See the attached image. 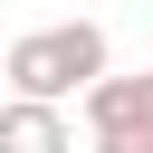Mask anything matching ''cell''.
Listing matches in <instances>:
<instances>
[{
  "label": "cell",
  "mask_w": 153,
  "mask_h": 153,
  "mask_svg": "<svg viewBox=\"0 0 153 153\" xmlns=\"http://www.w3.org/2000/svg\"><path fill=\"white\" fill-rule=\"evenodd\" d=\"M10 96H48V105H67V96H86V86H105L115 76V48H105V29L96 19H48V29H19L10 38Z\"/></svg>",
  "instance_id": "1"
},
{
  "label": "cell",
  "mask_w": 153,
  "mask_h": 153,
  "mask_svg": "<svg viewBox=\"0 0 153 153\" xmlns=\"http://www.w3.org/2000/svg\"><path fill=\"white\" fill-rule=\"evenodd\" d=\"M76 115H86V134H96V143H105V134H153V57H143L134 76L86 86V96H76Z\"/></svg>",
  "instance_id": "2"
},
{
  "label": "cell",
  "mask_w": 153,
  "mask_h": 153,
  "mask_svg": "<svg viewBox=\"0 0 153 153\" xmlns=\"http://www.w3.org/2000/svg\"><path fill=\"white\" fill-rule=\"evenodd\" d=\"M0 153H76L67 105H48V96H0Z\"/></svg>",
  "instance_id": "3"
},
{
  "label": "cell",
  "mask_w": 153,
  "mask_h": 153,
  "mask_svg": "<svg viewBox=\"0 0 153 153\" xmlns=\"http://www.w3.org/2000/svg\"><path fill=\"white\" fill-rule=\"evenodd\" d=\"M96 153H153V134H105Z\"/></svg>",
  "instance_id": "4"
},
{
  "label": "cell",
  "mask_w": 153,
  "mask_h": 153,
  "mask_svg": "<svg viewBox=\"0 0 153 153\" xmlns=\"http://www.w3.org/2000/svg\"><path fill=\"white\" fill-rule=\"evenodd\" d=\"M0 67H10V38H0Z\"/></svg>",
  "instance_id": "5"
}]
</instances>
